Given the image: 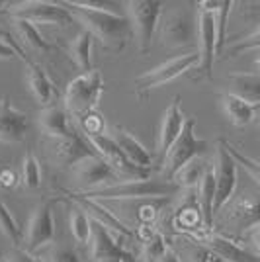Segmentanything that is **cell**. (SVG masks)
Returning <instances> with one entry per match:
<instances>
[{"instance_id": "cell-1", "label": "cell", "mask_w": 260, "mask_h": 262, "mask_svg": "<svg viewBox=\"0 0 260 262\" xmlns=\"http://www.w3.org/2000/svg\"><path fill=\"white\" fill-rule=\"evenodd\" d=\"M67 8L71 10L75 22L82 26V30L90 32L94 37H98L104 47L119 51L123 49L127 41L133 37V28H131L129 18H125L119 12H94L71 6L67 0H63Z\"/></svg>"}, {"instance_id": "cell-2", "label": "cell", "mask_w": 260, "mask_h": 262, "mask_svg": "<svg viewBox=\"0 0 260 262\" xmlns=\"http://www.w3.org/2000/svg\"><path fill=\"white\" fill-rule=\"evenodd\" d=\"M178 186L168 180H121L118 184L106 186L100 190L84 192L82 196L104 202V200H129V202H139V200H166V198L178 194Z\"/></svg>"}, {"instance_id": "cell-3", "label": "cell", "mask_w": 260, "mask_h": 262, "mask_svg": "<svg viewBox=\"0 0 260 262\" xmlns=\"http://www.w3.org/2000/svg\"><path fill=\"white\" fill-rule=\"evenodd\" d=\"M104 94V77L100 71L80 73L76 78L69 82L65 90V110L75 118H84L92 114L100 104Z\"/></svg>"}, {"instance_id": "cell-4", "label": "cell", "mask_w": 260, "mask_h": 262, "mask_svg": "<svg viewBox=\"0 0 260 262\" xmlns=\"http://www.w3.org/2000/svg\"><path fill=\"white\" fill-rule=\"evenodd\" d=\"M12 18L18 20H28L35 26H59L67 28L75 24V18L71 10L63 2H53V0H26V2H16L10 6Z\"/></svg>"}, {"instance_id": "cell-5", "label": "cell", "mask_w": 260, "mask_h": 262, "mask_svg": "<svg viewBox=\"0 0 260 262\" xmlns=\"http://www.w3.org/2000/svg\"><path fill=\"white\" fill-rule=\"evenodd\" d=\"M194 127H196V120L194 118H188L182 133L178 135V139H176L172 147L168 149V153L164 155L163 172L168 182H172L176 172H178L182 166H186L190 161H194V159H198V157H202V155L206 153L207 141L196 137Z\"/></svg>"}, {"instance_id": "cell-6", "label": "cell", "mask_w": 260, "mask_h": 262, "mask_svg": "<svg viewBox=\"0 0 260 262\" xmlns=\"http://www.w3.org/2000/svg\"><path fill=\"white\" fill-rule=\"evenodd\" d=\"M163 2L159 0H131L127 2V18L133 28V35L137 39L139 51L147 53L151 49L155 32L161 22Z\"/></svg>"}, {"instance_id": "cell-7", "label": "cell", "mask_w": 260, "mask_h": 262, "mask_svg": "<svg viewBox=\"0 0 260 262\" xmlns=\"http://www.w3.org/2000/svg\"><path fill=\"white\" fill-rule=\"evenodd\" d=\"M196 39H198V55H200V69L211 77L213 63L217 57V30L215 16H213V0H202L196 4Z\"/></svg>"}, {"instance_id": "cell-8", "label": "cell", "mask_w": 260, "mask_h": 262, "mask_svg": "<svg viewBox=\"0 0 260 262\" xmlns=\"http://www.w3.org/2000/svg\"><path fill=\"white\" fill-rule=\"evenodd\" d=\"M92 149H96V155L100 159H104L110 164V168L119 176V180H147L151 170L139 168L131 163L129 159L123 155L116 141L112 139L110 131L98 133V135H88Z\"/></svg>"}, {"instance_id": "cell-9", "label": "cell", "mask_w": 260, "mask_h": 262, "mask_svg": "<svg viewBox=\"0 0 260 262\" xmlns=\"http://www.w3.org/2000/svg\"><path fill=\"white\" fill-rule=\"evenodd\" d=\"M213 174H215V206H213V213L217 217V213L233 200L239 180V164L227 151L225 139H219V143H217L215 159H213Z\"/></svg>"}, {"instance_id": "cell-10", "label": "cell", "mask_w": 260, "mask_h": 262, "mask_svg": "<svg viewBox=\"0 0 260 262\" xmlns=\"http://www.w3.org/2000/svg\"><path fill=\"white\" fill-rule=\"evenodd\" d=\"M194 67H200V55H198V51L178 55V57H174L170 61L155 67L151 71H147L145 75L135 78L137 92H147V90H153V88L163 86L166 82H172V80L182 77L186 71H190Z\"/></svg>"}, {"instance_id": "cell-11", "label": "cell", "mask_w": 260, "mask_h": 262, "mask_svg": "<svg viewBox=\"0 0 260 262\" xmlns=\"http://www.w3.org/2000/svg\"><path fill=\"white\" fill-rule=\"evenodd\" d=\"M55 239V215L51 202H41L33 209L32 217L28 219V227L24 233V251L35 254L41 249L53 245Z\"/></svg>"}, {"instance_id": "cell-12", "label": "cell", "mask_w": 260, "mask_h": 262, "mask_svg": "<svg viewBox=\"0 0 260 262\" xmlns=\"http://www.w3.org/2000/svg\"><path fill=\"white\" fill-rule=\"evenodd\" d=\"M225 208V227L233 235H243L260 227V194H247Z\"/></svg>"}, {"instance_id": "cell-13", "label": "cell", "mask_w": 260, "mask_h": 262, "mask_svg": "<svg viewBox=\"0 0 260 262\" xmlns=\"http://www.w3.org/2000/svg\"><path fill=\"white\" fill-rule=\"evenodd\" d=\"M73 176H75L76 184L80 186L82 190H86V192L100 190V188L121 182L119 176L110 168V164L104 159H100L98 155L86 157L84 161L75 164L73 166Z\"/></svg>"}, {"instance_id": "cell-14", "label": "cell", "mask_w": 260, "mask_h": 262, "mask_svg": "<svg viewBox=\"0 0 260 262\" xmlns=\"http://www.w3.org/2000/svg\"><path fill=\"white\" fill-rule=\"evenodd\" d=\"M186 114L180 104V96H174L172 102L166 106L164 116L161 120V127H159V143H157V155L163 161L164 155L168 153V149L178 139V135L182 133L186 125Z\"/></svg>"}, {"instance_id": "cell-15", "label": "cell", "mask_w": 260, "mask_h": 262, "mask_svg": "<svg viewBox=\"0 0 260 262\" xmlns=\"http://www.w3.org/2000/svg\"><path fill=\"white\" fill-rule=\"evenodd\" d=\"M196 20H192V16L188 12L174 10L170 12L163 22L161 28V35H163V43L166 47H184V45L192 43V39H196Z\"/></svg>"}, {"instance_id": "cell-16", "label": "cell", "mask_w": 260, "mask_h": 262, "mask_svg": "<svg viewBox=\"0 0 260 262\" xmlns=\"http://www.w3.org/2000/svg\"><path fill=\"white\" fill-rule=\"evenodd\" d=\"M30 120L22 110L14 108L8 98H0V141L20 143L26 139Z\"/></svg>"}, {"instance_id": "cell-17", "label": "cell", "mask_w": 260, "mask_h": 262, "mask_svg": "<svg viewBox=\"0 0 260 262\" xmlns=\"http://www.w3.org/2000/svg\"><path fill=\"white\" fill-rule=\"evenodd\" d=\"M119 239L121 237L114 235L112 231L102 227L96 221H92V241H90V245H92L90 258H92V262L106 260V258H121L125 262H131V256L119 245Z\"/></svg>"}, {"instance_id": "cell-18", "label": "cell", "mask_w": 260, "mask_h": 262, "mask_svg": "<svg viewBox=\"0 0 260 262\" xmlns=\"http://www.w3.org/2000/svg\"><path fill=\"white\" fill-rule=\"evenodd\" d=\"M92 155H96L92 151V145L84 141L78 133L69 139L53 141V161L61 166H75Z\"/></svg>"}, {"instance_id": "cell-19", "label": "cell", "mask_w": 260, "mask_h": 262, "mask_svg": "<svg viewBox=\"0 0 260 262\" xmlns=\"http://www.w3.org/2000/svg\"><path fill=\"white\" fill-rule=\"evenodd\" d=\"M110 135H112V139L116 141V145L123 151V155H125L135 166L145 168V170H151L155 159H153V155L149 153V149H147L137 137H133L129 131L123 129V127L112 129Z\"/></svg>"}, {"instance_id": "cell-20", "label": "cell", "mask_w": 260, "mask_h": 262, "mask_svg": "<svg viewBox=\"0 0 260 262\" xmlns=\"http://www.w3.org/2000/svg\"><path fill=\"white\" fill-rule=\"evenodd\" d=\"M37 123H39V129H41V133H44L45 137H49V139H53V141L69 139V137H73L76 133V131L71 127V123H69L67 110L59 108V106H55V104L39 112Z\"/></svg>"}, {"instance_id": "cell-21", "label": "cell", "mask_w": 260, "mask_h": 262, "mask_svg": "<svg viewBox=\"0 0 260 262\" xmlns=\"http://www.w3.org/2000/svg\"><path fill=\"white\" fill-rule=\"evenodd\" d=\"M26 67H28L26 69V84H28L30 94L44 108L53 106L55 86L53 82H51V78L47 77V73L39 65H35V63H26Z\"/></svg>"}, {"instance_id": "cell-22", "label": "cell", "mask_w": 260, "mask_h": 262, "mask_svg": "<svg viewBox=\"0 0 260 262\" xmlns=\"http://www.w3.org/2000/svg\"><path fill=\"white\" fill-rule=\"evenodd\" d=\"M213 206H215V174H213V164H207L206 172L198 184V208L204 219V227L209 231L215 225Z\"/></svg>"}, {"instance_id": "cell-23", "label": "cell", "mask_w": 260, "mask_h": 262, "mask_svg": "<svg viewBox=\"0 0 260 262\" xmlns=\"http://www.w3.org/2000/svg\"><path fill=\"white\" fill-rule=\"evenodd\" d=\"M204 245H207L211 251H215L223 260L227 262H260V256L252 254L245 247L237 245L233 239H229L221 233H213L204 239Z\"/></svg>"}, {"instance_id": "cell-24", "label": "cell", "mask_w": 260, "mask_h": 262, "mask_svg": "<svg viewBox=\"0 0 260 262\" xmlns=\"http://www.w3.org/2000/svg\"><path fill=\"white\" fill-rule=\"evenodd\" d=\"M12 28H14V33H16L18 41H20V45H22L26 51L35 55H44V53H49L53 49L49 41H45V37L41 35L39 28L35 24L28 22V20L12 18Z\"/></svg>"}, {"instance_id": "cell-25", "label": "cell", "mask_w": 260, "mask_h": 262, "mask_svg": "<svg viewBox=\"0 0 260 262\" xmlns=\"http://www.w3.org/2000/svg\"><path fill=\"white\" fill-rule=\"evenodd\" d=\"M229 94L260 106V73H233L229 77Z\"/></svg>"}, {"instance_id": "cell-26", "label": "cell", "mask_w": 260, "mask_h": 262, "mask_svg": "<svg viewBox=\"0 0 260 262\" xmlns=\"http://www.w3.org/2000/svg\"><path fill=\"white\" fill-rule=\"evenodd\" d=\"M80 208L86 211L88 215H90V219L92 221H96V223H100L102 227H106L108 231H112L114 235H118V237H129L131 233L129 229L119 221L110 209H106L102 204H98L96 200H90V198H80L78 202H76Z\"/></svg>"}, {"instance_id": "cell-27", "label": "cell", "mask_w": 260, "mask_h": 262, "mask_svg": "<svg viewBox=\"0 0 260 262\" xmlns=\"http://www.w3.org/2000/svg\"><path fill=\"white\" fill-rule=\"evenodd\" d=\"M92 41H94V35L86 30H80L75 37L71 39L69 43V55L82 73H90L94 71L92 69Z\"/></svg>"}, {"instance_id": "cell-28", "label": "cell", "mask_w": 260, "mask_h": 262, "mask_svg": "<svg viewBox=\"0 0 260 262\" xmlns=\"http://www.w3.org/2000/svg\"><path fill=\"white\" fill-rule=\"evenodd\" d=\"M221 102H223L225 116L237 127H245V125H249L250 121L256 118V106H252V104L237 98V96H233L229 92L221 98Z\"/></svg>"}, {"instance_id": "cell-29", "label": "cell", "mask_w": 260, "mask_h": 262, "mask_svg": "<svg viewBox=\"0 0 260 262\" xmlns=\"http://www.w3.org/2000/svg\"><path fill=\"white\" fill-rule=\"evenodd\" d=\"M69 225H71V233H73V237L78 245H90V241H92V219L78 204L71 209Z\"/></svg>"}, {"instance_id": "cell-30", "label": "cell", "mask_w": 260, "mask_h": 262, "mask_svg": "<svg viewBox=\"0 0 260 262\" xmlns=\"http://www.w3.org/2000/svg\"><path fill=\"white\" fill-rule=\"evenodd\" d=\"M207 168V163H204L200 157L194 159V161H190V163L182 166L176 176H174V184L178 186V188H186V190H192V188H198L200 184V180H202V176L206 172Z\"/></svg>"}, {"instance_id": "cell-31", "label": "cell", "mask_w": 260, "mask_h": 262, "mask_svg": "<svg viewBox=\"0 0 260 262\" xmlns=\"http://www.w3.org/2000/svg\"><path fill=\"white\" fill-rule=\"evenodd\" d=\"M141 243H143V260L145 262H157L166 251L164 245V237L155 229H143L141 233Z\"/></svg>"}, {"instance_id": "cell-32", "label": "cell", "mask_w": 260, "mask_h": 262, "mask_svg": "<svg viewBox=\"0 0 260 262\" xmlns=\"http://www.w3.org/2000/svg\"><path fill=\"white\" fill-rule=\"evenodd\" d=\"M233 6H235V2H231V0H213V16H215V30H217V53L225 45L229 14L233 10Z\"/></svg>"}, {"instance_id": "cell-33", "label": "cell", "mask_w": 260, "mask_h": 262, "mask_svg": "<svg viewBox=\"0 0 260 262\" xmlns=\"http://www.w3.org/2000/svg\"><path fill=\"white\" fill-rule=\"evenodd\" d=\"M0 233L10 241L14 247H20L24 241V233L18 225L16 217L12 215V211L4 202H0Z\"/></svg>"}, {"instance_id": "cell-34", "label": "cell", "mask_w": 260, "mask_h": 262, "mask_svg": "<svg viewBox=\"0 0 260 262\" xmlns=\"http://www.w3.org/2000/svg\"><path fill=\"white\" fill-rule=\"evenodd\" d=\"M22 184L28 190H37L41 186V164L37 161V157L28 153L24 157L22 163Z\"/></svg>"}, {"instance_id": "cell-35", "label": "cell", "mask_w": 260, "mask_h": 262, "mask_svg": "<svg viewBox=\"0 0 260 262\" xmlns=\"http://www.w3.org/2000/svg\"><path fill=\"white\" fill-rule=\"evenodd\" d=\"M237 6H241L239 8L241 20L250 28V33L260 30V0H256V2H237Z\"/></svg>"}, {"instance_id": "cell-36", "label": "cell", "mask_w": 260, "mask_h": 262, "mask_svg": "<svg viewBox=\"0 0 260 262\" xmlns=\"http://www.w3.org/2000/svg\"><path fill=\"white\" fill-rule=\"evenodd\" d=\"M225 143H227V141H225ZM227 151L231 153V157L237 161L239 166H243V168L249 172L250 178H252V180L260 186V163H258V161H254V159L247 157L245 153H241L237 147H233L231 143H227Z\"/></svg>"}, {"instance_id": "cell-37", "label": "cell", "mask_w": 260, "mask_h": 262, "mask_svg": "<svg viewBox=\"0 0 260 262\" xmlns=\"http://www.w3.org/2000/svg\"><path fill=\"white\" fill-rule=\"evenodd\" d=\"M39 258L44 262H80V256L73 249L57 247V245H49L45 249L44 256H39Z\"/></svg>"}, {"instance_id": "cell-38", "label": "cell", "mask_w": 260, "mask_h": 262, "mask_svg": "<svg viewBox=\"0 0 260 262\" xmlns=\"http://www.w3.org/2000/svg\"><path fill=\"white\" fill-rule=\"evenodd\" d=\"M252 49H260V30H256L254 33L245 35L243 39H237V43L231 45L229 55H231V57H237V55H243V53H247V51H252Z\"/></svg>"}, {"instance_id": "cell-39", "label": "cell", "mask_w": 260, "mask_h": 262, "mask_svg": "<svg viewBox=\"0 0 260 262\" xmlns=\"http://www.w3.org/2000/svg\"><path fill=\"white\" fill-rule=\"evenodd\" d=\"M71 6L76 8H84V10H94V12H118L116 4L108 2V0H67Z\"/></svg>"}, {"instance_id": "cell-40", "label": "cell", "mask_w": 260, "mask_h": 262, "mask_svg": "<svg viewBox=\"0 0 260 262\" xmlns=\"http://www.w3.org/2000/svg\"><path fill=\"white\" fill-rule=\"evenodd\" d=\"M190 258H192V262H227V260H223L215 251H211L207 245H204V243L192 247Z\"/></svg>"}, {"instance_id": "cell-41", "label": "cell", "mask_w": 260, "mask_h": 262, "mask_svg": "<svg viewBox=\"0 0 260 262\" xmlns=\"http://www.w3.org/2000/svg\"><path fill=\"white\" fill-rule=\"evenodd\" d=\"M80 127L86 135H98V133H104V120L96 112H92L84 118H80Z\"/></svg>"}, {"instance_id": "cell-42", "label": "cell", "mask_w": 260, "mask_h": 262, "mask_svg": "<svg viewBox=\"0 0 260 262\" xmlns=\"http://www.w3.org/2000/svg\"><path fill=\"white\" fill-rule=\"evenodd\" d=\"M14 57H20L24 63H30L28 57L16 47L14 43H10L2 33H0V61H8V59H14Z\"/></svg>"}, {"instance_id": "cell-43", "label": "cell", "mask_w": 260, "mask_h": 262, "mask_svg": "<svg viewBox=\"0 0 260 262\" xmlns=\"http://www.w3.org/2000/svg\"><path fill=\"white\" fill-rule=\"evenodd\" d=\"M10 262H44L39 256H35V254H30V252H26L24 249H16L14 254H12Z\"/></svg>"}, {"instance_id": "cell-44", "label": "cell", "mask_w": 260, "mask_h": 262, "mask_svg": "<svg viewBox=\"0 0 260 262\" xmlns=\"http://www.w3.org/2000/svg\"><path fill=\"white\" fill-rule=\"evenodd\" d=\"M0 182H2V186L12 188V186L18 184V176H16V172L10 170V168H4V170H0Z\"/></svg>"}, {"instance_id": "cell-45", "label": "cell", "mask_w": 260, "mask_h": 262, "mask_svg": "<svg viewBox=\"0 0 260 262\" xmlns=\"http://www.w3.org/2000/svg\"><path fill=\"white\" fill-rule=\"evenodd\" d=\"M157 262H182V260H180V256H178V254H176L174 251L166 249V251H164V254Z\"/></svg>"}, {"instance_id": "cell-46", "label": "cell", "mask_w": 260, "mask_h": 262, "mask_svg": "<svg viewBox=\"0 0 260 262\" xmlns=\"http://www.w3.org/2000/svg\"><path fill=\"white\" fill-rule=\"evenodd\" d=\"M250 239H252V243H254V247H256V251H258V256H260V227H258V229L252 231Z\"/></svg>"}, {"instance_id": "cell-47", "label": "cell", "mask_w": 260, "mask_h": 262, "mask_svg": "<svg viewBox=\"0 0 260 262\" xmlns=\"http://www.w3.org/2000/svg\"><path fill=\"white\" fill-rule=\"evenodd\" d=\"M100 262H125V260H121V258H106V260H100Z\"/></svg>"}, {"instance_id": "cell-48", "label": "cell", "mask_w": 260, "mask_h": 262, "mask_svg": "<svg viewBox=\"0 0 260 262\" xmlns=\"http://www.w3.org/2000/svg\"><path fill=\"white\" fill-rule=\"evenodd\" d=\"M256 67H260V57L256 59Z\"/></svg>"}, {"instance_id": "cell-49", "label": "cell", "mask_w": 260, "mask_h": 262, "mask_svg": "<svg viewBox=\"0 0 260 262\" xmlns=\"http://www.w3.org/2000/svg\"><path fill=\"white\" fill-rule=\"evenodd\" d=\"M258 120H260V112H258Z\"/></svg>"}, {"instance_id": "cell-50", "label": "cell", "mask_w": 260, "mask_h": 262, "mask_svg": "<svg viewBox=\"0 0 260 262\" xmlns=\"http://www.w3.org/2000/svg\"><path fill=\"white\" fill-rule=\"evenodd\" d=\"M0 186H2V182H0Z\"/></svg>"}]
</instances>
